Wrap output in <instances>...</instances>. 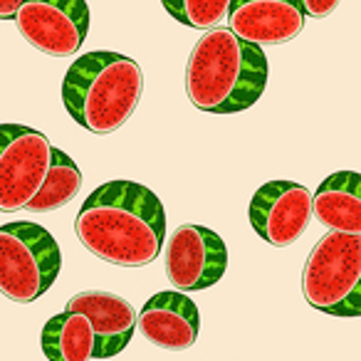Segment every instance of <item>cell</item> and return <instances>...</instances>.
<instances>
[{
  "instance_id": "ac0fdd59",
  "label": "cell",
  "mask_w": 361,
  "mask_h": 361,
  "mask_svg": "<svg viewBox=\"0 0 361 361\" xmlns=\"http://www.w3.org/2000/svg\"><path fill=\"white\" fill-rule=\"evenodd\" d=\"M20 8L23 0H0V20H16Z\"/></svg>"
},
{
  "instance_id": "2e32d148",
  "label": "cell",
  "mask_w": 361,
  "mask_h": 361,
  "mask_svg": "<svg viewBox=\"0 0 361 361\" xmlns=\"http://www.w3.org/2000/svg\"><path fill=\"white\" fill-rule=\"evenodd\" d=\"M164 11L193 30H216L231 16V0H164Z\"/></svg>"
},
{
  "instance_id": "7c38bea8",
  "label": "cell",
  "mask_w": 361,
  "mask_h": 361,
  "mask_svg": "<svg viewBox=\"0 0 361 361\" xmlns=\"http://www.w3.org/2000/svg\"><path fill=\"white\" fill-rule=\"evenodd\" d=\"M65 312H77L90 319L94 329V359H111L129 346L136 331V312L124 297L111 292H80L67 302Z\"/></svg>"
},
{
  "instance_id": "8fae6325",
  "label": "cell",
  "mask_w": 361,
  "mask_h": 361,
  "mask_svg": "<svg viewBox=\"0 0 361 361\" xmlns=\"http://www.w3.org/2000/svg\"><path fill=\"white\" fill-rule=\"evenodd\" d=\"M136 326L159 349L186 351L196 344L201 317L191 297L180 292H159L136 314Z\"/></svg>"
},
{
  "instance_id": "4fadbf2b",
  "label": "cell",
  "mask_w": 361,
  "mask_h": 361,
  "mask_svg": "<svg viewBox=\"0 0 361 361\" xmlns=\"http://www.w3.org/2000/svg\"><path fill=\"white\" fill-rule=\"evenodd\" d=\"M312 218L329 233L361 235V173L336 171L312 193Z\"/></svg>"
},
{
  "instance_id": "30bf717a",
  "label": "cell",
  "mask_w": 361,
  "mask_h": 361,
  "mask_svg": "<svg viewBox=\"0 0 361 361\" xmlns=\"http://www.w3.org/2000/svg\"><path fill=\"white\" fill-rule=\"evenodd\" d=\"M305 13L297 0H231L228 30L257 45H282L305 30Z\"/></svg>"
},
{
  "instance_id": "5bb4252c",
  "label": "cell",
  "mask_w": 361,
  "mask_h": 361,
  "mask_svg": "<svg viewBox=\"0 0 361 361\" xmlns=\"http://www.w3.org/2000/svg\"><path fill=\"white\" fill-rule=\"evenodd\" d=\"M94 349V329L85 314L62 312L42 326V351L50 361H92Z\"/></svg>"
},
{
  "instance_id": "3957f363",
  "label": "cell",
  "mask_w": 361,
  "mask_h": 361,
  "mask_svg": "<svg viewBox=\"0 0 361 361\" xmlns=\"http://www.w3.org/2000/svg\"><path fill=\"white\" fill-rule=\"evenodd\" d=\"M144 92L139 62L119 52L97 50L77 57L62 80V102L70 116L92 134L121 129Z\"/></svg>"
},
{
  "instance_id": "9a60e30c",
  "label": "cell",
  "mask_w": 361,
  "mask_h": 361,
  "mask_svg": "<svg viewBox=\"0 0 361 361\" xmlns=\"http://www.w3.org/2000/svg\"><path fill=\"white\" fill-rule=\"evenodd\" d=\"M82 188V171L65 151L52 146L50 171L45 176V183L37 191V196L25 206L27 213H50L67 206Z\"/></svg>"
},
{
  "instance_id": "e0dca14e",
  "label": "cell",
  "mask_w": 361,
  "mask_h": 361,
  "mask_svg": "<svg viewBox=\"0 0 361 361\" xmlns=\"http://www.w3.org/2000/svg\"><path fill=\"white\" fill-rule=\"evenodd\" d=\"M305 18H326L339 8V0H297Z\"/></svg>"
},
{
  "instance_id": "7a4b0ae2",
  "label": "cell",
  "mask_w": 361,
  "mask_h": 361,
  "mask_svg": "<svg viewBox=\"0 0 361 361\" xmlns=\"http://www.w3.org/2000/svg\"><path fill=\"white\" fill-rule=\"evenodd\" d=\"M267 75L265 50L240 40L228 27H216L193 45L186 94L208 114H238L265 94Z\"/></svg>"
},
{
  "instance_id": "52a82bcc",
  "label": "cell",
  "mask_w": 361,
  "mask_h": 361,
  "mask_svg": "<svg viewBox=\"0 0 361 361\" xmlns=\"http://www.w3.org/2000/svg\"><path fill=\"white\" fill-rule=\"evenodd\" d=\"M166 277L176 292H201L221 282L228 270V247L206 226H178L166 243Z\"/></svg>"
},
{
  "instance_id": "6da1fadb",
  "label": "cell",
  "mask_w": 361,
  "mask_h": 361,
  "mask_svg": "<svg viewBox=\"0 0 361 361\" xmlns=\"http://www.w3.org/2000/svg\"><path fill=\"white\" fill-rule=\"evenodd\" d=\"M75 233L99 260L119 267H144L164 247V203L136 180H106L82 203Z\"/></svg>"
},
{
  "instance_id": "9c48e42d",
  "label": "cell",
  "mask_w": 361,
  "mask_h": 361,
  "mask_svg": "<svg viewBox=\"0 0 361 361\" xmlns=\"http://www.w3.org/2000/svg\"><path fill=\"white\" fill-rule=\"evenodd\" d=\"M250 226L275 247L292 245L312 221V193L295 180H267L250 201Z\"/></svg>"
},
{
  "instance_id": "277c9868",
  "label": "cell",
  "mask_w": 361,
  "mask_h": 361,
  "mask_svg": "<svg viewBox=\"0 0 361 361\" xmlns=\"http://www.w3.org/2000/svg\"><path fill=\"white\" fill-rule=\"evenodd\" d=\"M302 295L329 317H361V235L326 233L305 262Z\"/></svg>"
},
{
  "instance_id": "8992f818",
  "label": "cell",
  "mask_w": 361,
  "mask_h": 361,
  "mask_svg": "<svg viewBox=\"0 0 361 361\" xmlns=\"http://www.w3.org/2000/svg\"><path fill=\"white\" fill-rule=\"evenodd\" d=\"M52 144L42 131L0 124V213L23 211L45 183Z\"/></svg>"
},
{
  "instance_id": "ba28073f",
  "label": "cell",
  "mask_w": 361,
  "mask_h": 361,
  "mask_svg": "<svg viewBox=\"0 0 361 361\" xmlns=\"http://www.w3.org/2000/svg\"><path fill=\"white\" fill-rule=\"evenodd\" d=\"M16 23L35 50L50 57H72L90 32V8L82 0H25Z\"/></svg>"
},
{
  "instance_id": "5b68a950",
  "label": "cell",
  "mask_w": 361,
  "mask_h": 361,
  "mask_svg": "<svg viewBox=\"0 0 361 361\" xmlns=\"http://www.w3.org/2000/svg\"><path fill=\"white\" fill-rule=\"evenodd\" d=\"M62 267L57 240L42 226H0V295L18 305L35 302L55 285Z\"/></svg>"
}]
</instances>
